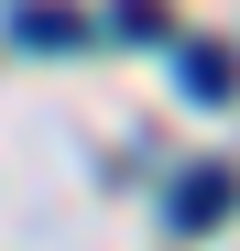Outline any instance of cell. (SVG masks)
I'll return each instance as SVG.
<instances>
[{
    "mask_svg": "<svg viewBox=\"0 0 240 251\" xmlns=\"http://www.w3.org/2000/svg\"><path fill=\"white\" fill-rule=\"evenodd\" d=\"M175 76H186V99H196V109H229V99H240V55H229V44H186Z\"/></svg>",
    "mask_w": 240,
    "mask_h": 251,
    "instance_id": "2",
    "label": "cell"
},
{
    "mask_svg": "<svg viewBox=\"0 0 240 251\" xmlns=\"http://www.w3.org/2000/svg\"><path fill=\"white\" fill-rule=\"evenodd\" d=\"M11 33H22L33 55H66V44H88V22H76L66 0H11Z\"/></svg>",
    "mask_w": 240,
    "mask_h": 251,
    "instance_id": "3",
    "label": "cell"
},
{
    "mask_svg": "<svg viewBox=\"0 0 240 251\" xmlns=\"http://www.w3.org/2000/svg\"><path fill=\"white\" fill-rule=\"evenodd\" d=\"M229 207H240V175H229V164H186V175L164 186V229L196 240V229H218Z\"/></svg>",
    "mask_w": 240,
    "mask_h": 251,
    "instance_id": "1",
    "label": "cell"
},
{
    "mask_svg": "<svg viewBox=\"0 0 240 251\" xmlns=\"http://www.w3.org/2000/svg\"><path fill=\"white\" fill-rule=\"evenodd\" d=\"M109 33H120V44H164V33H175V11H164V0H120V11H109Z\"/></svg>",
    "mask_w": 240,
    "mask_h": 251,
    "instance_id": "4",
    "label": "cell"
}]
</instances>
